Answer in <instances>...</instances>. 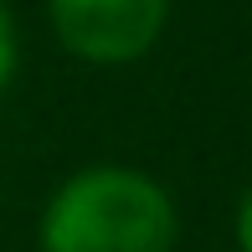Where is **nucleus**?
<instances>
[{
  "instance_id": "obj_1",
  "label": "nucleus",
  "mask_w": 252,
  "mask_h": 252,
  "mask_svg": "<svg viewBox=\"0 0 252 252\" xmlns=\"http://www.w3.org/2000/svg\"><path fill=\"white\" fill-rule=\"evenodd\" d=\"M180 211L165 180L139 165L98 159L47 196L36 252H175Z\"/></svg>"
},
{
  "instance_id": "obj_2",
  "label": "nucleus",
  "mask_w": 252,
  "mask_h": 252,
  "mask_svg": "<svg viewBox=\"0 0 252 252\" xmlns=\"http://www.w3.org/2000/svg\"><path fill=\"white\" fill-rule=\"evenodd\" d=\"M57 47L93 67H129L159 47L170 0H47Z\"/></svg>"
},
{
  "instance_id": "obj_3",
  "label": "nucleus",
  "mask_w": 252,
  "mask_h": 252,
  "mask_svg": "<svg viewBox=\"0 0 252 252\" xmlns=\"http://www.w3.org/2000/svg\"><path fill=\"white\" fill-rule=\"evenodd\" d=\"M16 67H21V31H16V16H10V5L0 0V93L10 88Z\"/></svg>"
},
{
  "instance_id": "obj_4",
  "label": "nucleus",
  "mask_w": 252,
  "mask_h": 252,
  "mask_svg": "<svg viewBox=\"0 0 252 252\" xmlns=\"http://www.w3.org/2000/svg\"><path fill=\"white\" fill-rule=\"evenodd\" d=\"M232 242H237V252H252V186L237 196V211H232Z\"/></svg>"
}]
</instances>
